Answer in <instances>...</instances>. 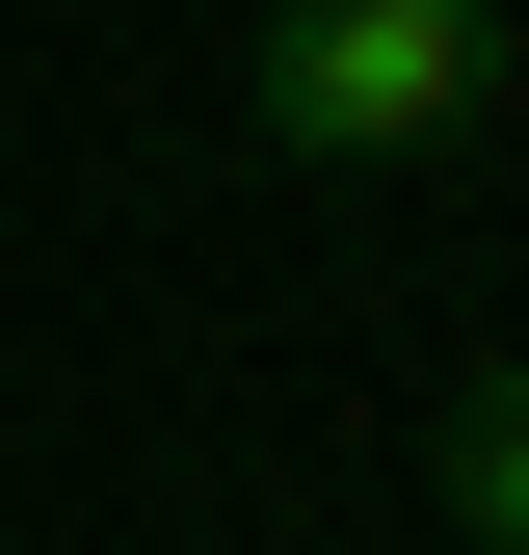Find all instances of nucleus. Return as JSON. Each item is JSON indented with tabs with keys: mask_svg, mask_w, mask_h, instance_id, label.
Returning <instances> with one entry per match:
<instances>
[{
	"mask_svg": "<svg viewBox=\"0 0 529 555\" xmlns=\"http://www.w3.org/2000/svg\"><path fill=\"white\" fill-rule=\"evenodd\" d=\"M503 106H529L503 0H264V53H238V132H264V159H318V185L477 159Z\"/></svg>",
	"mask_w": 529,
	"mask_h": 555,
	"instance_id": "f257e3e1",
	"label": "nucleus"
},
{
	"mask_svg": "<svg viewBox=\"0 0 529 555\" xmlns=\"http://www.w3.org/2000/svg\"><path fill=\"white\" fill-rule=\"evenodd\" d=\"M424 503L477 529V555H529V344H450V397H424Z\"/></svg>",
	"mask_w": 529,
	"mask_h": 555,
	"instance_id": "f03ea898",
	"label": "nucleus"
}]
</instances>
